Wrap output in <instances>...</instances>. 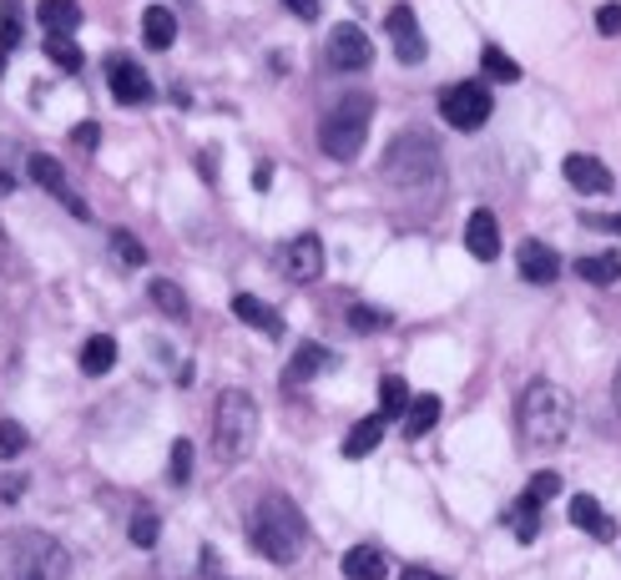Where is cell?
<instances>
[{
  "label": "cell",
  "instance_id": "30bf717a",
  "mask_svg": "<svg viewBox=\"0 0 621 580\" xmlns=\"http://www.w3.org/2000/svg\"><path fill=\"white\" fill-rule=\"evenodd\" d=\"M516 262H520V278L535 283V288H546V283L561 278V253H556L551 243H541V237H526L520 253H516Z\"/></svg>",
  "mask_w": 621,
  "mask_h": 580
},
{
  "label": "cell",
  "instance_id": "603a6c76",
  "mask_svg": "<svg viewBox=\"0 0 621 580\" xmlns=\"http://www.w3.org/2000/svg\"><path fill=\"white\" fill-rule=\"evenodd\" d=\"M435 420H440V399L435 394H419V399H410V409H404V439H419L435 429Z\"/></svg>",
  "mask_w": 621,
  "mask_h": 580
},
{
  "label": "cell",
  "instance_id": "d6986e66",
  "mask_svg": "<svg viewBox=\"0 0 621 580\" xmlns=\"http://www.w3.org/2000/svg\"><path fill=\"white\" fill-rule=\"evenodd\" d=\"M142 41H147L152 51H167V46L178 41V15L167 11V5H147V15H142Z\"/></svg>",
  "mask_w": 621,
  "mask_h": 580
},
{
  "label": "cell",
  "instance_id": "7402d4cb",
  "mask_svg": "<svg viewBox=\"0 0 621 580\" xmlns=\"http://www.w3.org/2000/svg\"><path fill=\"white\" fill-rule=\"evenodd\" d=\"M36 15H41V26L56 30V36H72V30L81 26V5H76V0H41Z\"/></svg>",
  "mask_w": 621,
  "mask_h": 580
},
{
  "label": "cell",
  "instance_id": "836d02e7",
  "mask_svg": "<svg viewBox=\"0 0 621 580\" xmlns=\"http://www.w3.org/2000/svg\"><path fill=\"white\" fill-rule=\"evenodd\" d=\"M193 479V439H178L172 444V485H187Z\"/></svg>",
  "mask_w": 621,
  "mask_h": 580
},
{
  "label": "cell",
  "instance_id": "277c9868",
  "mask_svg": "<svg viewBox=\"0 0 621 580\" xmlns=\"http://www.w3.org/2000/svg\"><path fill=\"white\" fill-rule=\"evenodd\" d=\"M258 439V404L248 389H222L218 414H212V444L222 460H243Z\"/></svg>",
  "mask_w": 621,
  "mask_h": 580
},
{
  "label": "cell",
  "instance_id": "e0dca14e",
  "mask_svg": "<svg viewBox=\"0 0 621 580\" xmlns=\"http://www.w3.org/2000/svg\"><path fill=\"white\" fill-rule=\"evenodd\" d=\"M334 348H324V344H298V353H294V369H288V378L283 384H303V378H319L324 369H334Z\"/></svg>",
  "mask_w": 621,
  "mask_h": 580
},
{
  "label": "cell",
  "instance_id": "484cf974",
  "mask_svg": "<svg viewBox=\"0 0 621 580\" xmlns=\"http://www.w3.org/2000/svg\"><path fill=\"white\" fill-rule=\"evenodd\" d=\"M152 304L163 308L167 319H187V293L178 288V283H167V278H157V283H152Z\"/></svg>",
  "mask_w": 621,
  "mask_h": 580
},
{
  "label": "cell",
  "instance_id": "3957f363",
  "mask_svg": "<svg viewBox=\"0 0 621 580\" xmlns=\"http://www.w3.org/2000/svg\"><path fill=\"white\" fill-rule=\"evenodd\" d=\"M370 121H374V96L354 91V96H344V102L324 116V127H319V146H324L334 162H354L359 152H364Z\"/></svg>",
  "mask_w": 621,
  "mask_h": 580
},
{
  "label": "cell",
  "instance_id": "6da1fadb",
  "mask_svg": "<svg viewBox=\"0 0 621 580\" xmlns=\"http://www.w3.org/2000/svg\"><path fill=\"white\" fill-rule=\"evenodd\" d=\"M571 424H577V399H571L561 384L535 378L531 389L520 394V435H526V444L556 450V444H566Z\"/></svg>",
  "mask_w": 621,
  "mask_h": 580
},
{
  "label": "cell",
  "instance_id": "ee69618b",
  "mask_svg": "<svg viewBox=\"0 0 621 580\" xmlns=\"http://www.w3.org/2000/svg\"><path fill=\"white\" fill-rule=\"evenodd\" d=\"M617 409H621V369H617Z\"/></svg>",
  "mask_w": 621,
  "mask_h": 580
},
{
  "label": "cell",
  "instance_id": "f1b7e54d",
  "mask_svg": "<svg viewBox=\"0 0 621 580\" xmlns=\"http://www.w3.org/2000/svg\"><path fill=\"white\" fill-rule=\"evenodd\" d=\"M404 409H410V384L389 374L385 384H379V414L389 420V414H404Z\"/></svg>",
  "mask_w": 621,
  "mask_h": 580
},
{
  "label": "cell",
  "instance_id": "e575fe53",
  "mask_svg": "<svg viewBox=\"0 0 621 580\" xmlns=\"http://www.w3.org/2000/svg\"><path fill=\"white\" fill-rule=\"evenodd\" d=\"M531 500H556V494H561V475H556V469H541V475H531Z\"/></svg>",
  "mask_w": 621,
  "mask_h": 580
},
{
  "label": "cell",
  "instance_id": "5b68a950",
  "mask_svg": "<svg viewBox=\"0 0 621 580\" xmlns=\"http://www.w3.org/2000/svg\"><path fill=\"white\" fill-rule=\"evenodd\" d=\"M385 172H389V182H410V188L435 182L440 177V152H435L429 137H400V142L389 146Z\"/></svg>",
  "mask_w": 621,
  "mask_h": 580
},
{
  "label": "cell",
  "instance_id": "60d3db41",
  "mask_svg": "<svg viewBox=\"0 0 621 580\" xmlns=\"http://www.w3.org/2000/svg\"><path fill=\"white\" fill-rule=\"evenodd\" d=\"M197 172H203L207 182H212V177H218V167H212V152H203V157H197Z\"/></svg>",
  "mask_w": 621,
  "mask_h": 580
},
{
  "label": "cell",
  "instance_id": "44dd1931",
  "mask_svg": "<svg viewBox=\"0 0 621 580\" xmlns=\"http://www.w3.org/2000/svg\"><path fill=\"white\" fill-rule=\"evenodd\" d=\"M379 439H385V414H374V420H359L344 439V460H364V454L379 450Z\"/></svg>",
  "mask_w": 621,
  "mask_h": 580
},
{
  "label": "cell",
  "instance_id": "7a4b0ae2",
  "mask_svg": "<svg viewBox=\"0 0 621 580\" xmlns=\"http://www.w3.org/2000/svg\"><path fill=\"white\" fill-rule=\"evenodd\" d=\"M253 551L268 555L273 566H294L303 545H309V525H303V510L294 500H283V494H268L263 505L253 510Z\"/></svg>",
  "mask_w": 621,
  "mask_h": 580
},
{
  "label": "cell",
  "instance_id": "d6a6232c",
  "mask_svg": "<svg viewBox=\"0 0 621 580\" xmlns=\"http://www.w3.org/2000/svg\"><path fill=\"white\" fill-rule=\"evenodd\" d=\"M127 536H132V545L152 551V545H157V515H152V510H137V515H132V530H127Z\"/></svg>",
  "mask_w": 621,
  "mask_h": 580
},
{
  "label": "cell",
  "instance_id": "9a60e30c",
  "mask_svg": "<svg viewBox=\"0 0 621 580\" xmlns=\"http://www.w3.org/2000/svg\"><path fill=\"white\" fill-rule=\"evenodd\" d=\"M233 313L248 323V328H258L263 338H283V319L263 304V298H253V293H237V298H233Z\"/></svg>",
  "mask_w": 621,
  "mask_h": 580
},
{
  "label": "cell",
  "instance_id": "4fadbf2b",
  "mask_svg": "<svg viewBox=\"0 0 621 580\" xmlns=\"http://www.w3.org/2000/svg\"><path fill=\"white\" fill-rule=\"evenodd\" d=\"M30 182H36V188H46V192H56L61 203L72 207V218H91V207L81 203V197H76L72 188H66V172H61V162L56 157H30Z\"/></svg>",
  "mask_w": 621,
  "mask_h": 580
},
{
  "label": "cell",
  "instance_id": "cb8c5ba5",
  "mask_svg": "<svg viewBox=\"0 0 621 580\" xmlns=\"http://www.w3.org/2000/svg\"><path fill=\"white\" fill-rule=\"evenodd\" d=\"M577 278L596 283V288H611L621 278V253H596V258H577Z\"/></svg>",
  "mask_w": 621,
  "mask_h": 580
},
{
  "label": "cell",
  "instance_id": "8992f818",
  "mask_svg": "<svg viewBox=\"0 0 621 580\" xmlns=\"http://www.w3.org/2000/svg\"><path fill=\"white\" fill-rule=\"evenodd\" d=\"M490 112H495V102H490V87H480V81H455L440 96V116L455 131H480L490 121Z\"/></svg>",
  "mask_w": 621,
  "mask_h": 580
},
{
  "label": "cell",
  "instance_id": "8fae6325",
  "mask_svg": "<svg viewBox=\"0 0 621 580\" xmlns=\"http://www.w3.org/2000/svg\"><path fill=\"white\" fill-rule=\"evenodd\" d=\"M283 273H288V283H319V273H324V243L313 232L294 237L288 253H283Z\"/></svg>",
  "mask_w": 621,
  "mask_h": 580
},
{
  "label": "cell",
  "instance_id": "7bdbcfd3",
  "mask_svg": "<svg viewBox=\"0 0 621 580\" xmlns=\"http://www.w3.org/2000/svg\"><path fill=\"white\" fill-rule=\"evenodd\" d=\"M0 262H5V228H0Z\"/></svg>",
  "mask_w": 621,
  "mask_h": 580
},
{
  "label": "cell",
  "instance_id": "ac0fdd59",
  "mask_svg": "<svg viewBox=\"0 0 621 580\" xmlns=\"http://www.w3.org/2000/svg\"><path fill=\"white\" fill-rule=\"evenodd\" d=\"M566 515H571V525H581V530H586V536H596V540L617 536V525L601 515V505H596L592 494H571V510H566Z\"/></svg>",
  "mask_w": 621,
  "mask_h": 580
},
{
  "label": "cell",
  "instance_id": "52a82bcc",
  "mask_svg": "<svg viewBox=\"0 0 621 580\" xmlns=\"http://www.w3.org/2000/svg\"><path fill=\"white\" fill-rule=\"evenodd\" d=\"M370 61H374V46L359 26L344 21V26L328 30V66H334V72H364Z\"/></svg>",
  "mask_w": 621,
  "mask_h": 580
},
{
  "label": "cell",
  "instance_id": "f546056e",
  "mask_svg": "<svg viewBox=\"0 0 621 580\" xmlns=\"http://www.w3.org/2000/svg\"><path fill=\"white\" fill-rule=\"evenodd\" d=\"M535 536H541V500H531V494H526V500H520V510H516V540H520V545H531Z\"/></svg>",
  "mask_w": 621,
  "mask_h": 580
},
{
  "label": "cell",
  "instance_id": "ab89813d",
  "mask_svg": "<svg viewBox=\"0 0 621 580\" xmlns=\"http://www.w3.org/2000/svg\"><path fill=\"white\" fill-rule=\"evenodd\" d=\"M586 228H601V232H621V218H586Z\"/></svg>",
  "mask_w": 621,
  "mask_h": 580
},
{
  "label": "cell",
  "instance_id": "83f0119b",
  "mask_svg": "<svg viewBox=\"0 0 621 580\" xmlns=\"http://www.w3.org/2000/svg\"><path fill=\"white\" fill-rule=\"evenodd\" d=\"M106 243H112V258H117L121 268H142V262H147V247L137 243L132 232H121V228H117L112 237H106Z\"/></svg>",
  "mask_w": 621,
  "mask_h": 580
},
{
  "label": "cell",
  "instance_id": "b9f144b4",
  "mask_svg": "<svg viewBox=\"0 0 621 580\" xmlns=\"http://www.w3.org/2000/svg\"><path fill=\"white\" fill-rule=\"evenodd\" d=\"M11 188H15V177L5 172V167H0V197H5V192H11Z\"/></svg>",
  "mask_w": 621,
  "mask_h": 580
},
{
  "label": "cell",
  "instance_id": "ffe728a7",
  "mask_svg": "<svg viewBox=\"0 0 621 580\" xmlns=\"http://www.w3.org/2000/svg\"><path fill=\"white\" fill-rule=\"evenodd\" d=\"M112 363H117V338L112 334H91L81 344V374L102 378V374H112Z\"/></svg>",
  "mask_w": 621,
  "mask_h": 580
},
{
  "label": "cell",
  "instance_id": "f35d334b",
  "mask_svg": "<svg viewBox=\"0 0 621 580\" xmlns=\"http://www.w3.org/2000/svg\"><path fill=\"white\" fill-rule=\"evenodd\" d=\"M400 580H450V576H440V570H425V566H410Z\"/></svg>",
  "mask_w": 621,
  "mask_h": 580
},
{
  "label": "cell",
  "instance_id": "d4e9b609",
  "mask_svg": "<svg viewBox=\"0 0 621 580\" xmlns=\"http://www.w3.org/2000/svg\"><path fill=\"white\" fill-rule=\"evenodd\" d=\"M46 56H51V66H61V72H81V46L72 41V36H56V30H46Z\"/></svg>",
  "mask_w": 621,
  "mask_h": 580
},
{
  "label": "cell",
  "instance_id": "d590c367",
  "mask_svg": "<svg viewBox=\"0 0 621 580\" xmlns=\"http://www.w3.org/2000/svg\"><path fill=\"white\" fill-rule=\"evenodd\" d=\"M596 30H601V36H621V0H611V5L596 11Z\"/></svg>",
  "mask_w": 621,
  "mask_h": 580
},
{
  "label": "cell",
  "instance_id": "4dcf8cb0",
  "mask_svg": "<svg viewBox=\"0 0 621 580\" xmlns=\"http://www.w3.org/2000/svg\"><path fill=\"white\" fill-rule=\"evenodd\" d=\"M349 328H359V334H379V328H389V313L385 308H370V304H354L349 308Z\"/></svg>",
  "mask_w": 621,
  "mask_h": 580
},
{
  "label": "cell",
  "instance_id": "1f68e13d",
  "mask_svg": "<svg viewBox=\"0 0 621 580\" xmlns=\"http://www.w3.org/2000/svg\"><path fill=\"white\" fill-rule=\"evenodd\" d=\"M26 444H30V435L21 429V424L0 420V460H21V454H26Z\"/></svg>",
  "mask_w": 621,
  "mask_h": 580
},
{
  "label": "cell",
  "instance_id": "74e56055",
  "mask_svg": "<svg viewBox=\"0 0 621 580\" xmlns=\"http://www.w3.org/2000/svg\"><path fill=\"white\" fill-rule=\"evenodd\" d=\"M72 142H76V146H96V142H102V131H96V127L87 121V127H76V131H72Z\"/></svg>",
  "mask_w": 621,
  "mask_h": 580
},
{
  "label": "cell",
  "instance_id": "ba28073f",
  "mask_svg": "<svg viewBox=\"0 0 621 580\" xmlns=\"http://www.w3.org/2000/svg\"><path fill=\"white\" fill-rule=\"evenodd\" d=\"M106 81H112V96L121 106H142L152 102V76L127 56H106Z\"/></svg>",
  "mask_w": 621,
  "mask_h": 580
},
{
  "label": "cell",
  "instance_id": "9c48e42d",
  "mask_svg": "<svg viewBox=\"0 0 621 580\" xmlns=\"http://www.w3.org/2000/svg\"><path fill=\"white\" fill-rule=\"evenodd\" d=\"M385 26H389V41H394V56H400L404 66H419L429 46H425V30H419L410 5H394V11L385 15Z\"/></svg>",
  "mask_w": 621,
  "mask_h": 580
},
{
  "label": "cell",
  "instance_id": "2e32d148",
  "mask_svg": "<svg viewBox=\"0 0 621 580\" xmlns=\"http://www.w3.org/2000/svg\"><path fill=\"white\" fill-rule=\"evenodd\" d=\"M344 580H389V560L379 545H354L344 555Z\"/></svg>",
  "mask_w": 621,
  "mask_h": 580
},
{
  "label": "cell",
  "instance_id": "7c38bea8",
  "mask_svg": "<svg viewBox=\"0 0 621 580\" xmlns=\"http://www.w3.org/2000/svg\"><path fill=\"white\" fill-rule=\"evenodd\" d=\"M566 182L577 192H586V197H601V192H611V167L601 157H592V152H571V157L561 162Z\"/></svg>",
  "mask_w": 621,
  "mask_h": 580
},
{
  "label": "cell",
  "instance_id": "4316f807",
  "mask_svg": "<svg viewBox=\"0 0 621 580\" xmlns=\"http://www.w3.org/2000/svg\"><path fill=\"white\" fill-rule=\"evenodd\" d=\"M480 72H486L490 81H520V66H516L510 56H505V51H501L495 41H490L486 51H480Z\"/></svg>",
  "mask_w": 621,
  "mask_h": 580
},
{
  "label": "cell",
  "instance_id": "8d00e7d4",
  "mask_svg": "<svg viewBox=\"0 0 621 580\" xmlns=\"http://www.w3.org/2000/svg\"><path fill=\"white\" fill-rule=\"evenodd\" d=\"M283 5H288L298 21H319V0H283Z\"/></svg>",
  "mask_w": 621,
  "mask_h": 580
},
{
  "label": "cell",
  "instance_id": "5bb4252c",
  "mask_svg": "<svg viewBox=\"0 0 621 580\" xmlns=\"http://www.w3.org/2000/svg\"><path fill=\"white\" fill-rule=\"evenodd\" d=\"M465 247H470V258H480V262L501 258V222L490 218V207L470 212V222H465Z\"/></svg>",
  "mask_w": 621,
  "mask_h": 580
}]
</instances>
